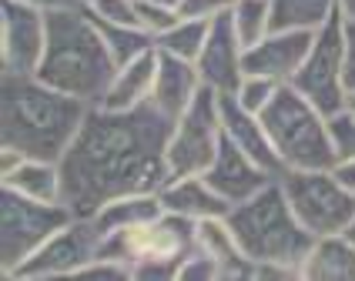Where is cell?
<instances>
[{
	"instance_id": "6da1fadb",
	"label": "cell",
	"mask_w": 355,
	"mask_h": 281,
	"mask_svg": "<svg viewBox=\"0 0 355 281\" xmlns=\"http://www.w3.org/2000/svg\"><path fill=\"white\" fill-rule=\"evenodd\" d=\"M171 127L175 120L155 104H141L135 111L91 104L78 138L60 158L64 204L71 215L91 218L107 201L124 194H158L171 178Z\"/></svg>"
},
{
	"instance_id": "7a4b0ae2",
	"label": "cell",
	"mask_w": 355,
	"mask_h": 281,
	"mask_svg": "<svg viewBox=\"0 0 355 281\" xmlns=\"http://www.w3.org/2000/svg\"><path fill=\"white\" fill-rule=\"evenodd\" d=\"M91 104L44 84L37 74L0 78V144L24 158L58 161L78 138Z\"/></svg>"
},
{
	"instance_id": "3957f363",
	"label": "cell",
	"mask_w": 355,
	"mask_h": 281,
	"mask_svg": "<svg viewBox=\"0 0 355 281\" xmlns=\"http://www.w3.org/2000/svg\"><path fill=\"white\" fill-rule=\"evenodd\" d=\"M118 60L111 57L98 24L87 10H58L47 14V51L37 67V78L84 104H101Z\"/></svg>"
},
{
	"instance_id": "277c9868",
	"label": "cell",
	"mask_w": 355,
	"mask_h": 281,
	"mask_svg": "<svg viewBox=\"0 0 355 281\" xmlns=\"http://www.w3.org/2000/svg\"><path fill=\"white\" fill-rule=\"evenodd\" d=\"M228 228L235 235L241 255L252 264L288 268L302 278V261L309 255L315 235L295 218L278 178L261 188L255 198L235 204L228 215Z\"/></svg>"
},
{
	"instance_id": "5b68a950",
	"label": "cell",
	"mask_w": 355,
	"mask_h": 281,
	"mask_svg": "<svg viewBox=\"0 0 355 281\" xmlns=\"http://www.w3.org/2000/svg\"><path fill=\"white\" fill-rule=\"evenodd\" d=\"M261 124L275 144L282 167H336V151L329 138V118L318 111L305 94H298L292 84H282L272 104L261 111Z\"/></svg>"
},
{
	"instance_id": "8992f818",
	"label": "cell",
	"mask_w": 355,
	"mask_h": 281,
	"mask_svg": "<svg viewBox=\"0 0 355 281\" xmlns=\"http://www.w3.org/2000/svg\"><path fill=\"white\" fill-rule=\"evenodd\" d=\"M278 184L292 204L295 218L312 235H342L355 218V194L338 184L332 167H309V171H282Z\"/></svg>"
},
{
	"instance_id": "52a82bcc",
	"label": "cell",
	"mask_w": 355,
	"mask_h": 281,
	"mask_svg": "<svg viewBox=\"0 0 355 281\" xmlns=\"http://www.w3.org/2000/svg\"><path fill=\"white\" fill-rule=\"evenodd\" d=\"M74 218L67 204H47V201L24 198L17 191H0V271L10 281L24 261L37 251L54 231H60Z\"/></svg>"
},
{
	"instance_id": "ba28073f",
	"label": "cell",
	"mask_w": 355,
	"mask_h": 281,
	"mask_svg": "<svg viewBox=\"0 0 355 281\" xmlns=\"http://www.w3.org/2000/svg\"><path fill=\"white\" fill-rule=\"evenodd\" d=\"M225 138L221 127V94L211 87H201L188 111L175 120L168 140V164L171 174H205V167L215 161Z\"/></svg>"
},
{
	"instance_id": "9c48e42d",
	"label": "cell",
	"mask_w": 355,
	"mask_h": 281,
	"mask_svg": "<svg viewBox=\"0 0 355 281\" xmlns=\"http://www.w3.org/2000/svg\"><path fill=\"white\" fill-rule=\"evenodd\" d=\"M104 231L94 218H71L60 231L40 244L31 258L10 275V281H47V278H78L84 264L101 258Z\"/></svg>"
},
{
	"instance_id": "30bf717a",
	"label": "cell",
	"mask_w": 355,
	"mask_h": 281,
	"mask_svg": "<svg viewBox=\"0 0 355 281\" xmlns=\"http://www.w3.org/2000/svg\"><path fill=\"white\" fill-rule=\"evenodd\" d=\"M342 47H345V20H342V14H336L322 30H315L309 57L298 67L295 78L288 80L325 118L338 114L349 98V87L342 78Z\"/></svg>"
},
{
	"instance_id": "8fae6325",
	"label": "cell",
	"mask_w": 355,
	"mask_h": 281,
	"mask_svg": "<svg viewBox=\"0 0 355 281\" xmlns=\"http://www.w3.org/2000/svg\"><path fill=\"white\" fill-rule=\"evenodd\" d=\"M47 51V14L24 3H0V64L3 74H37Z\"/></svg>"
},
{
	"instance_id": "7c38bea8",
	"label": "cell",
	"mask_w": 355,
	"mask_h": 281,
	"mask_svg": "<svg viewBox=\"0 0 355 281\" xmlns=\"http://www.w3.org/2000/svg\"><path fill=\"white\" fill-rule=\"evenodd\" d=\"M195 67L201 84L211 87L215 94H235L238 91V84L245 78V44L235 34L232 14H221L218 20H211V34L205 40Z\"/></svg>"
},
{
	"instance_id": "4fadbf2b",
	"label": "cell",
	"mask_w": 355,
	"mask_h": 281,
	"mask_svg": "<svg viewBox=\"0 0 355 281\" xmlns=\"http://www.w3.org/2000/svg\"><path fill=\"white\" fill-rule=\"evenodd\" d=\"M275 178L278 174H272L268 167H261L255 158H248L235 140H228V138H221V147H218L215 161L205 167V181H208L232 208L241 204V201L255 198L258 191L268 188Z\"/></svg>"
},
{
	"instance_id": "5bb4252c",
	"label": "cell",
	"mask_w": 355,
	"mask_h": 281,
	"mask_svg": "<svg viewBox=\"0 0 355 281\" xmlns=\"http://www.w3.org/2000/svg\"><path fill=\"white\" fill-rule=\"evenodd\" d=\"M312 30H268L265 37L245 47V74H261L288 84L312 51Z\"/></svg>"
},
{
	"instance_id": "9a60e30c",
	"label": "cell",
	"mask_w": 355,
	"mask_h": 281,
	"mask_svg": "<svg viewBox=\"0 0 355 281\" xmlns=\"http://www.w3.org/2000/svg\"><path fill=\"white\" fill-rule=\"evenodd\" d=\"M158 198L164 204V211L191 221L225 218L232 211V204L205 181V174H171L158 191Z\"/></svg>"
},
{
	"instance_id": "2e32d148",
	"label": "cell",
	"mask_w": 355,
	"mask_h": 281,
	"mask_svg": "<svg viewBox=\"0 0 355 281\" xmlns=\"http://www.w3.org/2000/svg\"><path fill=\"white\" fill-rule=\"evenodd\" d=\"M221 127H225V138L235 140L238 147H241L248 158H255L261 167H268L272 174H282V171H285L282 161H278L275 144H272L265 124H261V114L245 111L232 94H221Z\"/></svg>"
},
{
	"instance_id": "e0dca14e",
	"label": "cell",
	"mask_w": 355,
	"mask_h": 281,
	"mask_svg": "<svg viewBox=\"0 0 355 281\" xmlns=\"http://www.w3.org/2000/svg\"><path fill=\"white\" fill-rule=\"evenodd\" d=\"M205 84L198 78V67L195 60H181L175 54H164L161 51V60H158V78H155V91H151V104L158 107L164 118L178 120L188 104L198 98Z\"/></svg>"
},
{
	"instance_id": "ac0fdd59",
	"label": "cell",
	"mask_w": 355,
	"mask_h": 281,
	"mask_svg": "<svg viewBox=\"0 0 355 281\" xmlns=\"http://www.w3.org/2000/svg\"><path fill=\"white\" fill-rule=\"evenodd\" d=\"M158 60L161 51H148L141 57L121 64L107 94L101 98V107L107 111H135L141 104H151V91H155V78H158Z\"/></svg>"
},
{
	"instance_id": "d6986e66",
	"label": "cell",
	"mask_w": 355,
	"mask_h": 281,
	"mask_svg": "<svg viewBox=\"0 0 355 281\" xmlns=\"http://www.w3.org/2000/svg\"><path fill=\"white\" fill-rule=\"evenodd\" d=\"M305 281H355V241L342 235H318L302 261Z\"/></svg>"
},
{
	"instance_id": "ffe728a7",
	"label": "cell",
	"mask_w": 355,
	"mask_h": 281,
	"mask_svg": "<svg viewBox=\"0 0 355 281\" xmlns=\"http://www.w3.org/2000/svg\"><path fill=\"white\" fill-rule=\"evenodd\" d=\"M0 188H10L24 198L47 201V204H64V178L58 161L24 158L10 174L0 178Z\"/></svg>"
},
{
	"instance_id": "44dd1931",
	"label": "cell",
	"mask_w": 355,
	"mask_h": 281,
	"mask_svg": "<svg viewBox=\"0 0 355 281\" xmlns=\"http://www.w3.org/2000/svg\"><path fill=\"white\" fill-rule=\"evenodd\" d=\"M161 215H164V204H161L158 194H124V198L107 201L91 218L98 221V228L104 235H114V231H128V228L148 224V221L161 218Z\"/></svg>"
},
{
	"instance_id": "7402d4cb",
	"label": "cell",
	"mask_w": 355,
	"mask_h": 281,
	"mask_svg": "<svg viewBox=\"0 0 355 281\" xmlns=\"http://www.w3.org/2000/svg\"><path fill=\"white\" fill-rule=\"evenodd\" d=\"M272 30H322L338 14L336 0H268Z\"/></svg>"
},
{
	"instance_id": "603a6c76",
	"label": "cell",
	"mask_w": 355,
	"mask_h": 281,
	"mask_svg": "<svg viewBox=\"0 0 355 281\" xmlns=\"http://www.w3.org/2000/svg\"><path fill=\"white\" fill-rule=\"evenodd\" d=\"M91 20L98 24L101 37H104V44H107L111 57L118 60V67L158 47L155 34H148L141 24H114V20H98V17H91Z\"/></svg>"
},
{
	"instance_id": "cb8c5ba5",
	"label": "cell",
	"mask_w": 355,
	"mask_h": 281,
	"mask_svg": "<svg viewBox=\"0 0 355 281\" xmlns=\"http://www.w3.org/2000/svg\"><path fill=\"white\" fill-rule=\"evenodd\" d=\"M208 34H211V20L181 17L171 30H164V34L158 37V51L175 54V57H181V60H198V54H201V47H205Z\"/></svg>"
},
{
	"instance_id": "d4e9b609",
	"label": "cell",
	"mask_w": 355,
	"mask_h": 281,
	"mask_svg": "<svg viewBox=\"0 0 355 281\" xmlns=\"http://www.w3.org/2000/svg\"><path fill=\"white\" fill-rule=\"evenodd\" d=\"M232 24L245 47H252L272 30V3L268 0H235L232 3Z\"/></svg>"
},
{
	"instance_id": "484cf974",
	"label": "cell",
	"mask_w": 355,
	"mask_h": 281,
	"mask_svg": "<svg viewBox=\"0 0 355 281\" xmlns=\"http://www.w3.org/2000/svg\"><path fill=\"white\" fill-rule=\"evenodd\" d=\"M282 87L278 80L272 78H261V74H245L241 78V84H238V91L232 94V98L245 107V111H252V114H261L268 104H272V98H275V91Z\"/></svg>"
},
{
	"instance_id": "4316f807",
	"label": "cell",
	"mask_w": 355,
	"mask_h": 281,
	"mask_svg": "<svg viewBox=\"0 0 355 281\" xmlns=\"http://www.w3.org/2000/svg\"><path fill=\"white\" fill-rule=\"evenodd\" d=\"M178 281H225V268H221L218 258H211V255H205L201 248H195V251H188L184 261H181Z\"/></svg>"
},
{
	"instance_id": "83f0119b",
	"label": "cell",
	"mask_w": 355,
	"mask_h": 281,
	"mask_svg": "<svg viewBox=\"0 0 355 281\" xmlns=\"http://www.w3.org/2000/svg\"><path fill=\"white\" fill-rule=\"evenodd\" d=\"M181 14H178V0L175 3H164V0H155V3H138V24L148 30V34H155V40L164 34V30H171Z\"/></svg>"
},
{
	"instance_id": "f1b7e54d",
	"label": "cell",
	"mask_w": 355,
	"mask_h": 281,
	"mask_svg": "<svg viewBox=\"0 0 355 281\" xmlns=\"http://www.w3.org/2000/svg\"><path fill=\"white\" fill-rule=\"evenodd\" d=\"M329 138H332V151L336 161H349L355 158V114L352 111H338L329 118Z\"/></svg>"
},
{
	"instance_id": "f546056e",
	"label": "cell",
	"mask_w": 355,
	"mask_h": 281,
	"mask_svg": "<svg viewBox=\"0 0 355 281\" xmlns=\"http://www.w3.org/2000/svg\"><path fill=\"white\" fill-rule=\"evenodd\" d=\"M84 10L98 20L138 24V3H135V0H84Z\"/></svg>"
},
{
	"instance_id": "4dcf8cb0",
	"label": "cell",
	"mask_w": 355,
	"mask_h": 281,
	"mask_svg": "<svg viewBox=\"0 0 355 281\" xmlns=\"http://www.w3.org/2000/svg\"><path fill=\"white\" fill-rule=\"evenodd\" d=\"M178 258H148V261H135L131 264V278L138 281H171L178 278Z\"/></svg>"
},
{
	"instance_id": "1f68e13d",
	"label": "cell",
	"mask_w": 355,
	"mask_h": 281,
	"mask_svg": "<svg viewBox=\"0 0 355 281\" xmlns=\"http://www.w3.org/2000/svg\"><path fill=\"white\" fill-rule=\"evenodd\" d=\"M235 0H178V14L191 20H218L232 10Z\"/></svg>"
},
{
	"instance_id": "d6a6232c",
	"label": "cell",
	"mask_w": 355,
	"mask_h": 281,
	"mask_svg": "<svg viewBox=\"0 0 355 281\" xmlns=\"http://www.w3.org/2000/svg\"><path fill=\"white\" fill-rule=\"evenodd\" d=\"M342 78L345 87L355 91V24L345 20V47H342Z\"/></svg>"
},
{
	"instance_id": "836d02e7",
	"label": "cell",
	"mask_w": 355,
	"mask_h": 281,
	"mask_svg": "<svg viewBox=\"0 0 355 281\" xmlns=\"http://www.w3.org/2000/svg\"><path fill=\"white\" fill-rule=\"evenodd\" d=\"M31 7H37L44 14H58V10H84V0H24Z\"/></svg>"
},
{
	"instance_id": "e575fe53",
	"label": "cell",
	"mask_w": 355,
	"mask_h": 281,
	"mask_svg": "<svg viewBox=\"0 0 355 281\" xmlns=\"http://www.w3.org/2000/svg\"><path fill=\"white\" fill-rule=\"evenodd\" d=\"M336 178H338V184L349 191V194H355V158H349V161H336Z\"/></svg>"
},
{
	"instance_id": "d590c367",
	"label": "cell",
	"mask_w": 355,
	"mask_h": 281,
	"mask_svg": "<svg viewBox=\"0 0 355 281\" xmlns=\"http://www.w3.org/2000/svg\"><path fill=\"white\" fill-rule=\"evenodd\" d=\"M336 3H338V14H342V20L355 24V0H336Z\"/></svg>"
},
{
	"instance_id": "8d00e7d4",
	"label": "cell",
	"mask_w": 355,
	"mask_h": 281,
	"mask_svg": "<svg viewBox=\"0 0 355 281\" xmlns=\"http://www.w3.org/2000/svg\"><path fill=\"white\" fill-rule=\"evenodd\" d=\"M345 111H352L355 114V91H349V98H345Z\"/></svg>"
},
{
	"instance_id": "74e56055",
	"label": "cell",
	"mask_w": 355,
	"mask_h": 281,
	"mask_svg": "<svg viewBox=\"0 0 355 281\" xmlns=\"http://www.w3.org/2000/svg\"><path fill=\"white\" fill-rule=\"evenodd\" d=\"M345 235H349V238L355 241V218H352V224H349V231H345Z\"/></svg>"
},
{
	"instance_id": "f35d334b",
	"label": "cell",
	"mask_w": 355,
	"mask_h": 281,
	"mask_svg": "<svg viewBox=\"0 0 355 281\" xmlns=\"http://www.w3.org/2000/svg\"><path fill=\"white\" fill-rule=\"evenodd\" d=\"M135 3H155V0H135ZM164 3H175V0H164Z\"/></svg>"
}]
</instances>
